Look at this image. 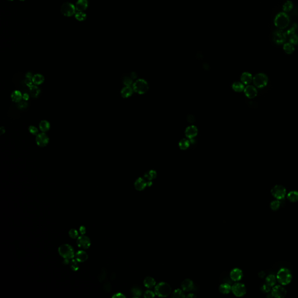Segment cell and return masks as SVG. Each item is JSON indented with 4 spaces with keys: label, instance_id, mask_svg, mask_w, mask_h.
<instances>
[{
    "label": "cell",
    "instance_id": "cell-1",
    "mask_svg": "<svg viewBox=\"0 0 298 298\" xmlns=\"http://www.w3.org/2000/svg\"><path fill=\"white\" fill-rule=\"evenodd\" d=\"M292 278V276L291 272L287 268H281L277 274V281L282 285H287L289 284L291 282Z\"/></svg>",
    "mask_w": 298,
    "mask_h": 298
},
{
    "label": "cell",
    "instance_id": "cell-2",
    "mask_svg": "<svg viewBox=\"0 0 298 298\" xmlns=\"http://www.w3.org/2000/svg\"><path fill=\"white\" fill-rule=\"evenodd\" d=\"M171 292L170 285L164 282L159 283L155 287V294L159 297H167Z\"/></svg>",
    "mask_w": 298,
    "mask_h": 298
},
{
    "label": "cell",
    "instance_id": "cell-3",
    "mask_svg": "<svg viewBox=\"0 0 298 298\" xmlns=\"http://www.w3.org/2000/svg\"><path fill=\"white\" fill-rule=\"evenodd\" d=\"M275 25L278 29L282 30L287 28L290 24V18L285 13H280L275 18Z\"/></svg>",
    "mask_w": 298,
    "mask_h": 298
},
{
    "label": "cell",
    "instance_id": "cell-4",
    "mask_svg": "<svg viewBox=\"0 0 298 298\" xmlns=\"http://www.w3.org/2000/svg\"><path fill=\"white\" fill-rule=\"evenodd\" d=\"M60 254L65 259H71L74 257V249L71 246L64 244L60 246L58 249Z\"/></svg>",
    "mask_w": 298,
    "mask_h": 298
},
{
    "label": "cell",
    "instance_id": "cell-5",
    "mask_svg": "<svg viewBox=\"0 0 298 298\" xmlns=\"http://www.w3.org/2000/svg\"><path fill=\"white\" fill-rule=\"evenodd\" d=\"M133 89L136 93L143 94L149 89V84L144 79H138L133 84Z\"/></svg>",
    "mask_w": 298,
    "mask_h": 298
},
{
    "label": "cell",
    "instance_id": "cell-6",
    "mask_svg": "<svg viewBox=\"0 0 298 298\" xmlns=\"http://www.w3.org/2000/svg\"><path fill=\"white\" fill-rule=\"evenodd\" d=\"M271 192L273 197L277 200H280L285 198L287 190L284 186L281 185H277L272 188Z\"/></svg>",
    "mask_w": 298,
    "mask_h": 298
},
{
    "label": "cell",
    "instance_id": "cell-7",
    "mask_svg": "<svg viewBox=\"0 0 298 298\" xmlns=\"http://www.w3.org/2000/svg\"><path fill=\"white\" fill-rule=\"evenodd\" d=\"M254 85L258 88H263L267 86L268 81L267 76L264 74L260 73L256 74L253 79Z\"/></svg>",
    "mask_w": 298,
    "mask_h": 298
},
{
    "label": "cell",
    "instance_id": "cell-8",
    "mask_svg": "<svg viewBox=\"0 0 298 298\" xmlns=\"http://www.w3.org/2000/svg\"><path fill=\"white\" fill-rule=\"evenodd\" d=\"M232 292L238 297L244 296L246 293V288L243 284L235 283L232 287Z\"/></svg>",
    "mask_w": 298,
    "mask_h": 298
},
{
    "label": "cell",
    "instance_id": "cell-9",
    "mask_svg": "<svg viewBox=\"0 0 298 298\" xmlns=\"http://www.w3.org/2000/svg\"><path fill=\"white\" fill-rule=\"evenodd\" d=\"M76 7L70 2H65L63 4L61 8L62 13L66 16H71L75 13Z\"/></svg>",
    "mask_w": 298,
    "mask_h": 298
},
{
    "label": "cell",
    "instance_id": "cell-10",
    "mask_svg": "<svg viewBox=\"0 0 298 298\" xmlns=\"http://www.w3.org/2000/svg\"><path fill=\"white\" fill-rule=\"evenodd\" d=\"M271 292L273 297L276 298H284L287 295L285 288L281 285L274 286Z\"/></svg>",
    "mask_w": 298,
    "mask_h": 298
},
{
    "label": "cell",
    "instance_id": "cell-11",
    "mask_svg": "<svg viewBox=\"0 0 298 298\" xmlns=\"http://www.w3.org/2000/svg\"><path fill=\"white\" fill-rule=\"evenodd\" d=\"M36 142L37 145L40 147H44L48 143L49 138L45 132L40 133L36 135Z\"/></svg>",
    "mask_w": 298,
    "mask_h": 298
},
{
    "label": "cell",
    "instance_id": "cell-12",
    "mask_svg": "<svg viewBox=\"0 0 298 298\" xmlns=\"http://www.w3.org/2000/svg\"><path fill=\"white\" fill-rule=\"evenodd\" d=\"M77 245L79 247L86 249H88L90 247L91 245V242L88 237L82 235V236H79L77 238Z\"/></svg>",
    "mask_w": 298,
    "mask_h": 298
},
{
    "label": "cell",
    "instance_id": "cell-13",
    "mask_svg": "<svg viewBox=\"0 0 298 298\" xmlns=\"http://www.w3.org/2000/svg\"><path fill=\"white\" fill-rule=\"evenodd\" d=\"M243 277V272L242 271L238 268H233L230 273V278L232 281H239Z\"/></svg>",
    "mask_w": 298,
    "mask_h": 298
},
{
    "label": "cell",
    "instance_id": "cell-14",
    "mask_svg": "<svg viewBox=\"0 0 298 298\" xmlns=\"http://www.w3.org/2000/svg\"><path fill=\"white\" fill-rule=\"evenodd\" d=\"M244 92L246 96L249 98H253L257 94V90L256 88L251 85L246 86L244 89Z\"/></svg>",
    "mask_w": 298,
    "mask_h": 298
},
{
    "label": "cell",
    "instance_id": "cell-15",
    "mask_svg": "<svg viewBox=\"0 0 298 298\" xmlns=\"http://www.w3.org/2000/svg\"><path fill=\"white\" fill-rule=\"evenodd\" d=\"M182 290L185 292H189L193 290L194 288L193 282L190 279H185L181 284Z\"/></svg>",
    "mask_w": 298,
    "mask_h": 298
},
{
    "label": "cell",
    "instance_id": "cell-16",
    "mask_svg": "<svg viewBox=\"0 0 298 298\" xmlns=\"http://www.w3.org/2000/svg\"><path fill=\"white\" fill-rule=\"evenodd\" d=\"M186 136L189 138H194L197 134V129L195 126L191 125L188 127L185 131Z\"/></svg>",
    "mask_w": 298,
    "mask_h": 298
},
{
    "label": "cell",
    "instance_id": "cell-17",
    "mask_svg": "<svg viewBox=\"0 0 298 298\" xmlns=\"http://www.w3.org/2000/svg\"><path fill=\"white\" fill-rule=\"evenodd\" d=\"M148 185V183L142 178H139L135 182V188L136 190L141 191L143 190Z\"/></svg>",
    "mask_w": 298,
    "mask_h": 298
},
{
    "label": "cell",
    "instance_id": "cell-18",
    "mask_svg": "<svg viewBox=\"0 0 298 298\" xmlns=\"http://www.w3.org/2000/svg\"><path fill=\"white\" fill-rule=\"evenodd\" d=\"M75 258L78 262H84L88 259V255L84 251L80 250L76 253Z\"/></svg>",
    "mask_w": 298,
    "mask_h": 298
},
{
    "label": "cell",
    "instance_id": "cell-19",
    "mask_svg": "<svg viewBox=\"0 0 298 298\" xmlns=\"http://www.w3.org/2000/svg\"><path fill=\"white\" fill-rule=\"evenodd\" d=\"M87 0H78L76 4V9L78 11H83L87 8Z\"/></svg>",
    "mask_w": 298,
    "mask_h": 298
},
{
    "label": "cell",
    "instance_id": "cell-20",
    "mask_svg": "<svg viewBox=\"0 0 298 298\" xmlns=\"http://www.w3.org/2000/svg\"><path fill=\"white\" fill-rule=\"evenodd\" d=\"M134 91V90L133 88H132L131 86H125L121 90V94L122 97L128 98L132 96Z\"/></svg>",
    "mask_w": 298,
    "mask_h": 298
},
{
    "label": "cell",
    "instance_id": "cell-21",
    "mask_svg": "<svg viewBox=\"0 0 298 298\" xmlns=\"http://www.w3.org/2000/svg\"><path fill=\"white\" fill-rule=\"evenodd\" d=\"M11 98L15 103L20 102L23 98V94L19 90H14L11 94Z\"/></svg>",
    "mask_w": 298,
    "mask_h": 298
},
{
    "label": "cell",
    "instance_id": "cell-22",
    "mask_svg": "<svg viewBox=\"0 0 298 298\" xmlns=\"http://www.w3.org/2000/svg\"><path fill=\"white\" fill-rule=\"evenodd\" d=\"M240 80L243 83L249 84L253 80L252 75L249 72H243L240 77Z\"/></svg>",
    "mask_w": 298,
    "mask_h": 298
},
{
    "label": "cell",
    "instance_id": "cell-23",
    "mask_svg": "<svg viewBox=\"0 0 298 298\" xmlns=\"http://www.w3.org/2000/svg\"><path fill=\"white\" fill-rule=\"evenodd\" d=\"M40 93V89L36 85L33 84L32 86L29 87V94L30 95L34 98L37 97Z\"/></svg>",
    "mask_w": 298,
    "mask_h": 298
},
{
    "label": "cell",
    "instance_id": "cell-24",
    "mask_svg": "<svg viewBox=\"0 0 298 298\" xmlns=\"http://www.w3.org/2000/svg\"><path fill=\"white\" fill-rule=\"evenodd\" d=\"M32 81L33 84L35 85L41 84L44 81V76L40 74H34L32 77Z\"/></svg>",
    "mask_w": 298,
    "mask_h": 298
},
{
    "label": "cell",
    "instance_id": "cell-25",
    "mask_svg": "<svg viewBox=\"0 0 298 298\" xmlns=\"http://www.w3.org/2000/svg\"><path fill=\"white\" fill-rule=\"evenodd\" d=\"M277 281V277H276L274 274H270L266 278V284L271 287H273L276 284Z\"/></svg>",
    "mask_w": 298,
    "mask_h": 298
},
{
    "label": "cell",
    "instance_id": "cell-26",
    "mask_svg": "<svg viewBox=\"0 0 298 298\" xmlns=\"http://www.w3.org/2000/svg\"><path fill=\"white\" fill-rule=\"evenodd\" d=\"M232 290V287L230 285V284L224 283L220 285L219 287L220 292L223 294H229Z\"/></svg>",
    "mask_w": 298,
    "mask_h": 298
},
{
    "label": "cell",
    "instance_id": "cell-27",
    "mask_svg": "<svg viewBox=\"0 0 298 298\" xmlns=\"http://www.w3.org/2000/svg\"><path fill=\"white\" fill-rule=\"evenodd\" d=\"M285 39V35L284 33H283L281 31H278L275 33L274 34V40L277 43H282L284 41Z\"/></svg>",
    "mask_w": 298,
    "mask_h": 298
},
{
    "label": "cell",
    "instance_id": "cell-28",
    "mask_svg": "<svg viewBox=\"0 0 298 298\" xmlns=\"http://www.w3.org/2000/svg\"><path fill=\"white\" fill-rule=\"evenodd\" d=\"M50 128V124L47 120H42L39 124V128L42 132H47Z\"/></svg>",
    "mask_w": 298,
    "mask_h": 298
},
{
    "label": "cell",
    "instance_id": "cell-29",
    "mask_svg": "<svg viewBox=\"0 0 298 298\" xmlns=\"http://www.w3.org/2000/svg\"><path fill=\"white\" fill-rule=\"evenodd\" d=\"M288 199L293 203L298 202V192L296 190L291 191L287 195Z\"/></svg>",
    "mask_w": 298,
    "mask_h": 298
},
{
    "label": "cell",
    "instance_id": "cell-30",
    "mask_svg": "<svg viewBox=\"0 0 298 298\" xmlns=\"http://www.w3.org/2000/svg\"><path fill=\"white\" fill-rule=\"evenodd\" d=\"M155 285V281L153 277H147L144 280V285L148 288H151Z\"/></svg>",
    "mask_w": 298,
    "mask_h": 298
},
{
    "label": "cell",
    "instance_id": "cell-31",
    "mask_svg": "<svg viewBox=\"0 0 298 298\" xmlns=\"http://www.w3.org/2000/svg\"><path fill=\"white\" fill-rule=\"evenodd\" d=\"M232 89H233L234 91L236 92H241L244 90L245 87L243 84L239 82H236L233 83Z\"/></svg>",
    "mask_w": 298,
    "mask_h": 298
},
{
    "label": "cell",
    "instance_id": "cell-32",
    "mask_svg": "<svg viewBox=\"0 0 298 298\" xmlns=\"http://www.w3.org/2000/svg\"><path fill=\"white\" fill-rule=\"evenodd\" d=\"M190 145V141L188 140V139H182L179 143V148L182 150H185V149H188L189 146Z\"/></svg>",
    "mask_w": 298,
    "mask_h": 298
},
{
    "label": "cell",
    "instance_id": "cell-33",
    "mask_svg": "<svg viewBox=\"0 0 298 298\" xmlns=\"http://www.w3.org/2000/svg\"><path fill=\"white\" fill-rule=\"evenodd\" d=\"M284 50L286 53L290 54H292L294 51L295 48L292 44L287 43V44H285L284 46Z\"/></svg>",
    "mask_w": 298,
    "mask_h": 298
},
{
    "label": "cell",
    "instance_id": "cell-34",
    "mask_svg": "<svg viewBox=\"0 0 298 298\" xmlns=\"http://www.w3.org/2000/svg\"><path fill=\"white\" fill-rule=\"evenodd\" d=\"M281 206V202L279 200H276L273 201L270 203V207L272 210L273 211H277L279 209V208Z\"/></svg>",
    "mask_w": 298,
    "mask_h": 298
},
{
    "label": "cell",
    "instance_id": "cell-35",
    "mask_svg": "<svg viewBox=\"0 0 298 298\" xmlns=\"http://www.w3.org/2000/svg\"><path fill=\"white\" fill-rule=\"evenodd\" d=\"M172 298H183L185 297V294L183 292V291H182L180 289H177L174 291V292L172 295Z\"/></svg>",
    "mask_w": 298,
    "mask_h": 298
},
{
    "label": "cell",
    "instance_id": "cell-36",
    "mask_svg": "<svg viewBox=\"0 0 298 298\" xmlns=\"http://www.w3.org/2000/svg\"><path fill=\"white\" fill-rule=\"evenodd\" d=\"M157 176V173L154 170H150L149 172H146L145 175V177L148 179V180H152L156 178Z\"/></svg>",
    "mask_w": 298,
    "mask_h": 298
},
{
    "label": "cell",
    "instance_id": "cell-37",
    "mask_svg": "<svg viewBox=\"0 0 298 298\" xmlns=\"http://www.w3.org/2000/svg\"><path fill=\"white\" fill-rule=\"evenodd\" d=\"M86 15L85 13L83 12L82 11H79L75 14V18L77 20L79 21H83L84 20L86 19Z\"/></svg>",
    "mask_w": 298,
    "mask_h": 298
},
{
    "label": "cell",
    "instance_id": "cell-38",
    "mask_svg": "<svg viewBox=\"0 0 298 298\" xmlns=\"http://www.w3.org/2000/svg\"><path fill=\"white\" fill-rule=\"evenodd\" d=\"M293 7H294L293 3L290 1H288L284 5L283 9L285 12H290V11L292 10Z\"/></svg>",
    "mask_w": 298,
    "mask_h": 298
},
{
    "label": "cell",
    "instance_id": "cell-39",
    "mask_svg": "<svg viewBox=\"0 0 298 298\" xmlns=\"http://www.w3.org/2000/svg\"><path fill=\"white\" fill-rule=\"evenodd\" d=\"M123 83L126 86H131L133 83V79L131 76H126L124 77Z\"/></svg>",
    "mask_w": 298,
    "mask_h": 298
},
{
    "label": "cell",
    "instance_id": "cell-40",
    "mask_svg": "<svg viewBox=\"0 0 298 298\" xmlns=\"http://www.w3.org/2000/svg\"><path fill=\"white\" fill-rule=\"evenodd\" d=\"M132 291V295H134V297H139L141 296L142 294V290L138 288V287H135V288H133L131 290Z\"/></svg>",
    "mask_w": 298,
    "mask_h": 298
},
{
    "label": "cell",
    "instance_id": "cell-41",
    "mask_svg": "<svg viewBox=\"0 0 298 298\" xmlns=\"http://www.w3.org/2000/svg\"><path fill=\"white\" fill-rule=\"evenodd\" d=\"M29 132L34 135H37L39 134V130L38 129L33 125H30L29 127Z\"/></svg>",
    "mask_w": 298,
    "mask_h": 298
},
{
    "label": "cell",
    "instance_id": "cell-42",
    "mask_svg": "<svg viewBox=\"0 0 298 298\" xmlns=\"http://www.w3.org/2000/svg\"><path fill=\"white\" fill-rule=\"evenodd\" d=\"M271 287L270 286H269V285H267V284H264V285L261 287V290L262 291V292H263L267 294V293H268V292H270L271 291Z\"/></svg>",
    "mask_w": 298,
    "mask_h": 298
},
{
    "label": "cell",
    "instance_id": "cell-43",
    "mask_svg": "<svg viewBox=\"0 0 298 298\" xmlns=\"http://www.w3.org/2000/svg\"><path fill=\"white\" fill-rule=\"evenodd\" d=\"M77 261L76 260H72L70 263L71 264V268L74 271H77L79 269V266L77 264Z\"/></svg>",
    "mask_w": 298,
    "mask_h": 298
},
{
    "label": "cell",
    "instance_id": "cell-44",
    "mask_svg": "<svg viewBox=\"0 0 298 298\" xmlns=\"http://www.w3.org/2000/svg\"><path fill=\"white\" fill-rule=\"evenodd\" d=\"M106 277V273H105V271L104 270V269H102L101 270V271L100 274V275L98 276V281L100 282H102L104 280L105 278Z\"/></svg>",
    "mask_w": 298,
    "mask_h": 298
},
{
    "label": "cell",
    "instance_id": "cell-45",
    "mask_svg": "<svg viewBox=\"0 0 298 298\" xmlns=\"http://www.w3.org/2000/svg\"><path fill=\"white\" fill-rule=\"evenodd\" d=\"M69 235L70 236L73 238V239H75L76 238L77 236H78V233H77V231L74 229H71L70 232H69Z\"/></svg>",
    "mask_w": 298,
    "mask_h": 298
},
{
    "label": "cell",
    "instance_id": "cell-46",
    "mask_svg": "<svg viewBox=\"0 0 298 298\" xmlns=\"http://www.w3.org/2000/svg\"><path fill=\"white\" fill-rule=\"evenodd\" d=\"M27 106V103L26 102V100H24V101H20V102L18 103V107L20 108V109H23V108H26Z\"/></svg>",
    "mask_w": 298,
    "mask_h": 298
},
{
    "label": "cell",
    "instance_id": "cell-47",
    "mask_svg": "<svg viewBox=\"0 0 298 298\" xmlns=\"http://www.w3.org/2000/svg\"><path fill=\"white\" fill-rule=\"evenodd\" d=\"M155 294L154 293L151 291H146L144 294V297L145 298H153L154 297Z\"/></svg>",
    "mask_w": 298,
    "mask_h": 298
},
{
    "label": "cell",
    "instance_id": "cell-48",
    "mask_svg": "<svg viewBox=\"0 0 298 298\" xmlns=\"http://www.w3.org/2000/svg\"><path fill=\"white\" fill-rule=\"evenodd\" d=\"M111 284L110 283H107L105 284H104V285H103L104 290L106 292H109L111 291Z\"/></svg>",
    "mask_w": 298,
    "mask_h": 298
},
{
    "label": "cell",
    "instance_id": "cell-49",
    "mask_svg": "<svg viewBox=\"0 0 298 298\" xmlns=\"http://www.w3.org/2000/svg\"><path fill=\"white\" fill-rule=\"evenodd\" d=\"M25 84L28 86L29 87H30L32 86V85H33V81H32V79L31 78H27V77H26L25 80Z\"/></svg>",
    "mask_w": 298,
    "mask_h": 298
},
{
    "label": "cell",
    "instance_id": "cell-50",
    "mask_svg": "<svg viewBox=\"0 0 298 298\" xmlns=\"http://www.w3.org/2000/svg\"><path fill=\"white\" fill-rule=\"evenodd\" d=\"M187 120L190 123H193L195 122V117L193 115H189L187 117Z\"/></svg>",
    "mask_w": 298,
    "mask_h": 298
},
{
    "label": "cell",
    "instance_id": "cell-51",
    "mask_svg": "<svg viewBox=\"0 0 298 298\" xmlns=\"http://www.w3.org/2000/svg\"><path fill=\"white\" fill-rule=\"evenodd\" d=\"M112 298H125V296L121 293H117L112 296Z\"/></svg>",
    "mask_w": 298,
    "mask_h": 298
},
{
    "label": "cell",
    "instance_id": "cell-52",
    "mask_svg": "<svg viewBox=\"0 0 298 298\" xmlns=\"http://www.w3.org/2000/svg\"><path fill=\"white\" fill-rule=\"evenodd\" d=\"M29 98V94H28V93H24V94H23V99L24 100L27 101V100H28Z\"/></svg>",
    "mask_w": 298,
    "mask_h": 298
},
{
    "label": "cell",
    "instance_id": "cell-53",
    "mask_svg": "<svg viewBox=\"0 0 298 298\" xmlns=\"http://www.w3.org/2000/svg\"><path fill=\"white\" fill-rule=\"evenodd\" d=\"M80 233L82 235L85 233V232H86V228H85V227L84 226H80Z\"/></svg>",
    "mask_w": 298,
    "mask_h": 298
},
{
    "label": "cell",
    "instance_id": "cell-54",
    "mask_svg": "<svg viewBox=\"0 0 298 298\" xmlns=\"http://www.w3.org/2000/svg\"><path fill=\"white\" fill-rule=\"evenodd\" d=\"M265 275H266V274H265V273H264V271H261V272H260V273H259V276L260 278H263V277H264Z\"/></svg>",
    "mask_w": 298,
    "mask_h": 298
},
{
    "label": "cell",
    "instance_id": "cell-55",
    "mask_svg": "<svg viewBox=\"0 0 298 298\" xmlns=\"http://www.w3.org/2000/svg\"><path fill=\"white\" fill-rule=\"evenodd\" d=\"M33 74L31 73V72H27L26 74V77H27V78H31L32 79V77H33Z\"/></svg>",
    "mask_w": 298,
    "mask_h": 298
},
{
    "label": "cell",
    "instance_id": "cell-56",
    "mask_svg": "<svg viewBox=\"0 0 298 298\" xmlns=\"http://www.w3.org/2000/svg\"><path fill=\"white\" fill-rule=\"evenodd\" d=\"M130 76H131V77H132L133 79H135V78H136V76H137V75H136V74L135 72H132V73L130 74Z\"/></svg>",
    "mask_w": 298,
    "mask_h": 298
},
{
    "label": "cell",
    "instance_id": "cell-57",
    "mask_svg": "<svg viewBox=\"0 0 298 298\" xmlns=\"http://www.w3.org/2000/svg\"><path fill=\"white\" fill-rule=\"evenodd\" d=\"M195 297H196V296H195L193 294H188V296H187V298H195Z\"/></svg>",
    "mask_w": 298,
    "mask_h": 298
},
{
    "label": "cell",
    "instance_id": "cell-58",
    "mask_svg": "<svg viewBox=\"0 0 298 298\" xmlns=\"http://www.w3.org/2000/svg\"><path fill=\"white\" fill-rule=\"evenodd\" d=\"M5 129H4V127H2L1 128V134H2L5 133Z\"/></svg>",
    "mask_w": 298,
    "mask_h": 298
},
{
    "label": "cell",
    "instance_id": "cell-59",
    "mask_svg": "<svg viewBox=\"0 0 298 298\" xmlns=\"http://www.w3.org/2000/svg\"><path fill=\"white\" fill-rule=\"evenodd\" d=\"M20 1H25V0H20Z\"/></svg>",
    "mask_w": 298,
    "mask_h": 298
},
{
    "label": "cell",
    "instance_id": "cell-60",
    "mask_svg": "<svg viewBox=\"0 0 298 298\" xmlns=\"http://www.w3.org/2000/svg\"><path fill=\"white\" fill-rule=\"evenodd\" d=\"M10 1H12V0H10Z\"/></svg>",
    "mask_w": 298,
    "mask_h": 298
}]
</instances>
